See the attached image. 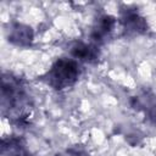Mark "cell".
Returning <instances> with one entry per match:
<instances>
[{
	"label": "cell",
	"instance_id": "3957f363",
	"mask_svg": "<svg viewBox=\"0 0 156 156\" xmlns=\"http://www.w3.org/2000/svg\"><path fill=\"white\" fill-rule=\"evenodd\" d=\"M119 23L126 37H135L145 34L149 30L147 21L134 7H122L119 12Z\"/></svg>",
	"mask_w": 156,
	"mask_h": 156
},
{
	"label": "cell",
	"instance_id": "5b68a950",
	"mask_svg": "<svg viewBox=\"0 0 156 156\" xmlns=\"http://www.w3.org/2000/svg\"><path fill=\"white\" fill-rule=\"evenodd\" d=\"M116 17L112 15H101L99 16L91 28L90 39L93 40V44L101 45L106 43V40L111 37L115 27H116Z\"/></svg>",
	"mask_w": 156,
	"mask_h": 156
},
{
	"label": "cell",
	"instance_id": "ba28073f",
	"mask_svg": "<svg viewBox=\"0 0 156 156\" xmlns=\"http://www.w3.org/2000/svg\"><path fill=\"white\" fill-rule=\"evenodd\" d=\"M1 156H32L21 138L11 136L9 139H2L1 143Z\"/></svg>",
	"mask_w": 156,
	"mask_h": 156
},
{
	"label": "cell",
	"instance_id": "6da1fadb",
	"mask_svg": "<svg viewBox=\"0 0 156 156\" xmlns=\"http://www.w3.org/2000/svg\"><path fill=\"white\" fill-rule=\"evenodd\" d=\"M32 99L26 89L23 80L9 72L1 77V113L17 126L28 122L32 113Z\"/></svg>",
	"mask_w": 156,
	"mask_h": 156
},
{
	"label": "cell",
	"instance_id": "52a82bcc",
	"mask_svg": "<svg viewBox=\"0 0 156 156\" xmlns=\"http://www.w3.org/2000/svg\"><path fill=\"white\" fill-rule=\"evenodd\" d=\"M69 54L76 61L95 63L100 57V50L95 44H87L83 41H74L69 46Z\"/></svg>",
	"mask_w": 156,
	"mask_h": 156
},
{
	"label": "cell",
	"instance_id": "277c9868",
	"mask_svg": "<svg viewBox=\"0 0 156 156\" xmlns=\"http://www.w3.org/2000/svg\"><path fill=\"white\" fill-rule=\"evenodd\" d=\"M130 106L145 113L147 121L152 124H156V94L151 90H143L140 94L130 98Z\"/></svg>",
	"mask_w": 156,
	"mask_h": 156
},
{
	"label": "cell",
	"instance_id": "8992f818",
	"mask_svg": "<svg viewBox=\"0 0 156 156\" xmlns=\"http://www.w3.org/2000/svg\"><path fill=\"white\" fill-rule=\"evenodd\" d=\"M7 40L12 45L20 46V48H28L32 45L34 40V32L30 26L20 23V22H12L9 26L7 29Z\"/></svg>",
	"mask_w": 156,
	"mask_h": 156
},
{
	"label": "cell",
	"instance_id": "7a4b0ae2",
	"mask_svg": "<svg viewBox=\"0 0 156 156\" xmlns=\"http://www.w3.org/2000/svg\"><path fill=\"white\" fill-rule=\"evenodd\" d=\"M80 76V67L74 58H57L49 71L40 79L55 90H63L73 87Z\"/></svg>",
	"mask_w": 156,
	"mask_h": 156
}]
</instances>
